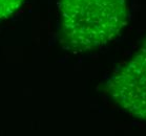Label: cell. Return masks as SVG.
I'll use <instances>...</instances> for the list:
<instances>
[{"mask_svg":"<svg viewBox=\"0 0 146 136\" xmlns=\"http://www.w3.org/2000/svg\"><path fill=\"white\" fill-rule=\"evenodd\" d=\"M128 20L126 0H60V41L70 50L97 49L119 36Z\"/></svg>","mask_w":146,"mask_h":136,"instance_id":"1","label":"cell"},{"mask_svg":"<svg viewBox=\"0 0 146 136\" xmlns=\"http://www.w3.org/2000/svg\"><path fill=\"white\" fill-rule=\"evenodd\" d=\"M115 103L131 116L146 120V39L107 85Z\"/></svg>","mask_w":146,"mask_h":136,"instance_id":"2","label":"cell"},{"mask_svg":"<svg viewBox=\"0 0 146 136\" xmlns=\"http://www.w3.org/2000/svg\"><path fill=\"white\" fill-rule=\"evenodd\" d=\"M25 0H0V20L12 16Z\"/></svg>","mask_w":146,"mask_h":136,"instance_id":"3","label":"cell"}]
</instances>
